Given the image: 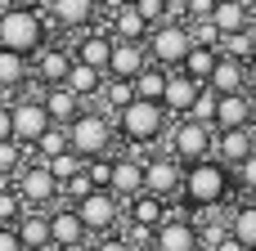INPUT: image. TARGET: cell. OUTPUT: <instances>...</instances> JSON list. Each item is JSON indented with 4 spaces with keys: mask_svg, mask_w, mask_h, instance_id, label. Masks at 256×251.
Segmentation results:
<instances>
[{
    "mask_svg": "<svg viewBox=\"0 0 256 251\" xmlns=\"http://www.w3.org/2000/svg\"><path fill=\"white\" fill-rule=\"evenodd\" d=\"M50 27L40 18V9H18V4H4L0 9V49H14V54H36L45 45Z\"/></svg>",
    "mask_w": 256,
    "mask_h": 251,
    "instance_id": "1",
    "label": "cell"
},
{
    "mask_svg": "<svg viewBox=\"0 0 256 251\" xmlns=\"http://www.w3.org/2000/svg\"><path fill=\"white\" fill-rule=\"evenodd\" d=\"M184 198L194 207H212V202H225L230 198V166L212 153L194 166H184Z\"/></svg>",
    "mask_w": 256,
    "mask_h": 251,
    "instance_id": "2",
    "label": "cell"
},
{
    "mask_svg": "<svg viewBox=\"0 0 256 251\" xmlns=\"http://www.w3.org/2000/svg\"><path fill=\"white\" fill-rule=\"evenodd\" d=\"M166 117H171V112H166L158 99H140V94H135L112 121H117V130H122L130 144H153V139H162V130H166Z\"/></svg>",
    "mask_w": 256,
    "mask_h": 251,
    "instance_id": "3",
    "label": "cell"
},
{
    "mask_svg": "<svg viewBox=\"0 0 256 251\" xmlns=\"http://www.w3.org/2000/svg\"><path fill=\"white\" fill-rule=\"evenodd\" d=\"M68 144H72V153L76 157H104L108 148H112V117L108 112H76L72 121H68Z\"/></svg>",
    "mask_w": 256,
    "mask_h": 251,
    "instance_id": "4",
    "label": "cell"
},
{
    "mask_svg": "<svg viewBox=\"0 0 256 251\" xmlns=\"http://www.w3.org/2000/svg\"><path fill=\"white\" fill-rule=\"evenodd\" d=\"M144 45H148V58H153V63L180 67L184 54L194 49V36H189V22H184V18H162L158 27H148Z\"/></svg>",
    "mask_w": 256,
    "mask_h": 251,
    "instance_id": "5",
    "label": "cell"
},
{
    "mask_svg": "<svg viewBox=\"0 0 256 251\" xmlns=\"http://www.w3.org/2000/svg\"><path fill=\"white\" fill-rule=\"evenodd\" d=\"M58 193H63V180L50 171V162L36 157V162L22 166V175H18V198H22L27 211H45V207H54Z\"/></svg>",
    "mask_w": 256,
    "mask_h": 251,
    "instance_id": "6",
    "label": "cell"
},
{
    "mask_svg": "<svg viewBox=\"0 0 256 251\" xmlns=\"http://www.w3.org/2000/svg\"><path fill=\"white\" fill-rule=\"evenodd\" d=\"M212 148H216V126H207V121H198V117H180L176 135H171V153H176L184 166H194V162L212 157Z\"/></svg>",
    "mask_w": 256,
    "mask_h": 251,
    "instance_id": "7",
    "label": "cell"
},
{
    "mask_svg": "<svg viewBox=\"0 0 256 251\" xmlns=\"http://www.w3.org/2000/svg\"><path fill=\"white\" fill-rule=\"evenodd\" d=\"M144 193H153V198H176V193H184V162L176 157V153H166V157H148L144 162Z\"/></svg>",
    "mask_w": 256,
    "mask_h": 251,
    "instance_id": "8",
    "label": "cell"
},
{
    "mask_svg": "<svg viewBox=\"0 0 256 251\" xmlns=\"http://www.w3.org/2000/svg\"><path fill=\"white\" fill-rule=\"evenodd\" d=\"M76 216H81L86 234H108V229H117V216H122L117 193H112V189H90L86 198H76Z\"/></svg>",
    "mask_w": 256,
    "mask_h": 251,
    "instance_id": "9",
    "label": "cell"
},
{
    "mask_svg": "<svg viewBox=\"0 0 256 251\" xmlns=\"http://www.w3.org/2000/svg\"><path fill=\"white\" fill-rule=\"evenodd\" d=\"M9 112H14V139L22 144V148H32L54 121H50V112H45V103H40V94H22L18 103H9Z\"/></svg>",
    "mask_w": 256,
    "mask_h": 251,
    "instance_id": "10",
    "label": "cell"
},
{
    "mask_svg": "<svg viewBox=\"0 0 256 251\" xmlns=\"http://www.w3.org/2000/svg\"><path fill=\"white\" fill-rule=\"evenodd\" d=\"M68 72H72V49H58V45L45 40V45L32 54V81H36V85H63Z\"/></svg>",
    "mask_w": 256,
    "mask_h": 251,
    "instance_id": "11",
    "label": "cell"
},
{
    "mask_svg": "<svg viewBox=\"0 0 256 251\" xmlns=\"http://www.w3.org/2000/svg\"><path fill=\"white\" fill-rule=\"evenodd\" d=\"M198 225L184 220V216H166L158 229H153V251H198Z\"/></svg>",
    "mask_w": 256,
    "mask_h": 251,
    "instance_id": "12",
    "label": "cell"
},
{
    "mask_svg": "<svg viewBox=\"0 0 256 251\" xmlns=\"http://www.w3.org/2000/svg\"><path fill=\"white\" fill-rule=\"evenodd\" d=\"M252 112H256V99L248 90H238V94H220L216 99V130H248L252 126Z\"/></svg>",
    "mask_w": 256,
    "mask_h": 251,
    "instance_id": "13",
    "label": "cell"
},
{
    "mask_svg": "<svg viewBox=\"0 0 256 251\" xmlns=\"http://www.w3.org/2000/svg\"><path fill=\"white\" fill-rule=\"evenodd\" d=\"M198 90H202V81H194L184 67H171V76H166V94H162V108H166L171 117H189Z\"/></svg>",
    "mask_w": 256,
    "mask_h": 251,
    "instance_id": "14",
    "label": "cell"
},
{
    "mask_svg": "<svg viewBox=\"0 0 256 251\" xmlns=\"http://www.w3.org/2000/svg\"><path fill=\"white\" fill-rule=\"evenodd\" d=\"M144 63H148V45H144V40H117V36H112L108 76H126V81H135Z\"/></svg>",
    "mask_w": 256,
    "mask_h": 251,
    "instance_id": "15",
    "label": "cell"
},
{
    "mask_svg": "<svg viewBox=\"0 0 256 251\" xmlns=\"http://www.w3.org/2000/svg\"><path fill=\"white\" fill-rule=\"evenodd\" d=\"M45 9H50V18H54L58 27L86 31V27L94 22V13H99V0H50Z\"/></svg>",
    "mask_w": 256,
    "mask_h": 251,
    "instance_id": "16",
    "label": "cell"
},
{
    "mask_svg": "<svg viewBox=\"0 0 256 251\" xmlns=\"http://www.w3.org/2000/svg\"><path fill=\"white\" fill-rule=\"evenodd\" d=\"M212 153L234 171V166H243L256 153V135L252 130H216V148H212Z\"/></svg>",
    "mask_w": 256,
    "mask_h": 251,
    "instance_id": "17",
    "label": "cell"
},
{
    "mask_svg": "<svg viewBox=\"0 0 256 251\" xmlns=\"http://www.w3.org/2000/svg\"><path fill=\"white\" fill-rule=\"evenodd\" d=\"M40 103H45V112H50V121H54V126H68V121L81 112V103H86V99H81L72 85H45Z\"/></svg>",
    "mask_w": 256,
    "mask_h": 251,
    "instance_id": "18",
    "label": "cell"
},
{
    "mask_svg": "<svg viewBox=\"0 0 256 251\" xmlns=\"http://www.w3.org/2000/svg\"><path fill=\"white\" fill-rule=\"evenodd\" d=\"M207 85H212L216 94H238V90H248V63L220 54V58H216V72L207 76Z\"/></svg>",
    "mask_w": 256,
    "mask_h": 251,
    "instance_id": "19",
    "label": "cell"
},
{
    "mask_svg": "<svg viewBox=\"0 0 256 251\" xmlns=\"http://www.w3.org/2000/svg\"><path fill=\"white\" fill-rule=\"evenodd\" d=\"M117 198H140L144 193V162L140 157H112V184Z\"/></svg>",
    "mask_w": 256,
    "mask_h": 251,
    "instance_id": "20",
    "label": "cell"
},
{
    "mask_svg": "<svg viewBox=\"0 0 256 251\" xmlns=\"http://www.w3.org/2000/svg\"><path fill=\"white\" fill-rule=\"evenodd\" d=\"M27 81H32V58L14 54V49H0V90H4V99L27 90Z\"/></svg>",
    "mask_w": 256,
    "mask_h": 251,
    "instance_id": "21",
    "label": "cell"
},
{
    "mask_svg": "<svg viewBox=\"0 0 256 251\" xmlns=\"http://www.w3.org/2000/svg\"><path fill=\"white\" fill-rule=\"evenodd\" d=\"M72 58H81V63H90V67L108 72V58H112V31H90V27H86V36L76 40Z\"/></svg>",
    "mask_w": 256,
    "mask_h": 251,
    "instance_id": "22",
    "label": "cell"
},
{
    "mask_svg": "<svg viewBox=\"0 0 256 251\" xmlns=\"http://www.w3.org/2000/svg\"><path fill=\"white\" fill-rule=\"evenodd\" d=\"M81 238H86V225H81L76 207L50 211V243H58V247H81Z\"/></svg>",
    "mask_w": 256,
    "mask_h": 251,
    "instance_id": "23",
    "label": "cell"
},
{
    "mask_svg": "<svg viewBox=\"0 0 256 251\" xmlns=\"http://www.w3.org/2000/svg\"><path fill=\"white\" fill-rule=\"evenodd\" d=\"M108 31H112L117 40H144V36H148V22H144V13H140L135 4H122L117 13H108Z\"/></svg>",
    "mask_w": 256,
    "mask_h": 251,
    "instance_id": "24",
    "label": "cell"
},
{
    "mask_svg": "<svg viewBox=\"0 0 256 251\" xmlns=\"http://www.w3.org/2000/svg\"><path fill=\"white\" fill-rule=\"evenodd\" d=\"M212 22L220 27V36H230V31H243V27H252V4H248V0H216V13H212Z\"/></svg>",
    "mask_w": 256,
    "mask_h": 251,
    "instance_id": "25",
    "label": "cell"
},
{
    "mask_svg": "<svg viewBox=\"0 0 256 251\" xmlns=\"http://www.w3.org/2000/svg\"><path fill=\"white\" fill-rule=\"evenodd\" d=\"M14 229H18V238H22V247H27V251H45V247H50V216H40V211H22Z\"/></svg>",
    "mask_w": 256,
    "mask_h": 251,
    "instance_id": "26",
    "label": "cell"
},
{
    "mask_svg": "<svg viewBox=\"0 0 256 251\" xmlns=\"http://www.w3.org/2000/svg\"><path fill=\"white\" fill-rule=\"evenodd\" d=\"M104 81H108V72H99V67L81 63V58H72V72H68V81H63V85H72L81 99H99Z\"/></svg>",
    "mask_w": 256,
    "mask_h": 251,
    "instance_id": "27",
    "label": "cell"
},
{
    "mask_svg": "<svg viewBox=\"0 0 256 251\" xmlns=\"http://www.w3.org/2000/svg\"><path fill=\"white\" fill-rule=\"evenodd\" d=\"M166 76H171V67H162V63H144L140 67V76H135V94L140 99H158L162 103V94H166Z\"/></svg>",
    "mask_w": 256,
    "mask_h": 251,
    "instance_id": "28",
    "label": "cell"
},
{
    "mask_svg": "<svg viewBox=\"0 0 256 251\" xmlns=\"http://www.w3.org/2000/svg\"><path fill=\"white\" fill-rule=\"evenodd\" d=\"M130 99H135V81H126V76H108L104 90H99V108H104L108 117H117Z\"/></svg>",
    "mask_w": 256,
    "mask_h": 251,
    "instance_id": "29",
    "label": "cell"
},
{
    "mask_svg": "<svg viewBox=\"0 0 256 251\" xmlns=\"http://www.w3.org/2000/svg\"><path fill=\"white\" fill-rule=\"evenodd\" d=\"M216 58H220V49H212V45H194V49L184 54V63H180V67H184L194 81H202V85H207V76L216 72Z\"/></svg>",
    "mask_w": 256,
    "mask_h": 251,
    "instance_id": "30",
    "label": "cell"
},
{
    "mask_svg": "<svg viewBox=\"0 0 256 251\" xmlns=\"http://www.w3.org/2000/svg\"><path fill=\"white\" fill-rule=\"evenodd\" d=\"M130 220H140V225L158 229V225L166 220V202H162V198H153V193H140V198L130 202Z\"/></svg>",
    "mask_w": 256,
    "mask_h": 251,
    "instance_id": "31",
    "label": "cell"
},
{
    "mask_svg": "<svg viewBox=\"0 0 256 251\" xmlns=\"http://www.w3.org/2000/svg\"><path fill=\"white\" fill-rule=\"evenodd\" d=\"M230 234H234V238H238L248 251H256V202H248V207H238V211H234Z\"/></svg>",
    "mask_w": 256,
    "mask_h": 251,
    "instance_id": "32",
    "label": "cell"
},
{
    "mask_svg": "<svg viewBox=\"0 0 256 251\" xmlns=\"http://www.w3.org/2000/svg\"><path fill=\"white\" fill-rule=\"evenodd\" d=\"M220 54H230V58H252L256 54V31L252 27H243V31H230V36H220Z\"/></svg>",
    "mask_w": 256,
    "mask_h": 251,
    "instance_id": "33",
    "label": "cell"
},
{
    "mask_svg": "<svg viewBox=\"0 0 256 251\" xmlns=\"http://www.w3.org/2000/svg\"><path fill=\"white\" fill-rule=\"evenodd\" d=\"M63 148H72V144H68V126H50V130H45V135H40V139L32 144V153H36L40 162H50V157H58Z\"/></svg>",
    "mask_w": 256,
    "mask_h": 251,
    "instance_id": "34",
    "label": "cell"
},
{
    "mask_svg": "<svg viewBox=\"0 0 256 251\" xmlns=\"http://www.w3.org/2000/svg\"><path fill=\"white\" fill-rule=\"evenodd\" d=\"M50 171H54V175H58L63 184H68L72 175H81V171H86V157H76L72 148H63L58 157H50Z\"/></svg>",
    "mask_w": 256,
    "mask_h": 251,
    "instance_id": "35",
    "label": "cell"
},
{
    "mask_svg": "<svg viewBox=\"0 0 256 251\" xmlns=\"http://www.w3.org/2000/svg\"><path fill=\"white\" fill-rule=\"evenodd\" d=\"M216 99H220V94H216L212 85H202V90H198V99H194V108H189V117H198V121H207V126H212V121H216Z\"/></svg>",
    "mask_w": 256,
    "mask_h": 251,
    "instance_id": "36",
    "label": "cell"
},
{
    "mask_svg": "<svg viewBox=\"0 0 256 251\" xmlns=\"http://www.w3.org/2000/svg\"><path fill=\"white\" fill-rule=\"evenodd\" d=\"M86 175H90L94 189H108V184H112V157H108V153H104V157H90V162H86Z\"/></svg>",
    "mask_w": 256,
    "mask_h": 251,
    "instance_id": "37",
    "label": "cell"
},
{
    "mask_svg": "<svg viewBox=\"0 0 256 251\" xmlns=\"http://www.w3.org/2000/svg\"><path fill=\"white\" fill-rule=\"evenodd\" d=\"M22 171V144L18 139H0V175Z\"/></svg>",
    "mask_w": 256,
    "mask_h": 251,
    "instance_id": "38",
    "label": "cell"
},
{
    "mask_svg": "<svg viewBox=\"0 0 256 251\" xmlns=\"http://www.w3.org/2000/svg\"><path fill=\"white\" fill-rule=\"evenodd\" d=\"M189 36H194V45H212V49H220V27H216L212 18L189 22Z\"/></svg>",
    "mask_w": 256,
    "mask_h": 251,
    "instance_id": "39",
    "label": "cell"
},
{
    "mask_svg": "<svg viewBox=\"0 0 256 251\" xmlns=\"http://www.w3.org/2000/svg\"><path fill=\"white\" fill-rule=\"evenodd\" d=\"M130 4H135V9L144 13V22H148V27H158L162 18H171V9H166V0H130Z\"/></svg>",
    "mask_w": 256,
    "mask_h": 251,
    "instance_id": "40",
    "label": "cell"
},
{
    "mask_svg": "<svg viewBox=\"0 0 256 251\" xmlns=\"http://www.w3.org/2000/svg\"><path fill=\"white\" fill-rule=\"evenodd\" d=\"M22 211H27V207H22V198L0 189V225H18V216H22Z\"/></svg>",
    "mask_w": 256,
    "mask_h": 251,
    "instance_id": "41",
    "label": "cell"
},
{
    "mask_svg": "<svg viewBox=\"0 0 256 251\" xmlns=\"http://www.w3.org/2000/svg\"><path fill=\"white\" fill-rule=\"evenodd\" d=\"M126 243H130L135 251H140V247H153V229L140 225V220H130V225H126Z\"/></svg>",
    "mask_w": 256,
    "mask_h": 251,
    "instance_id": "42",
    "label": "cell"
},
{
    "mask_svg": "<svg viewBox=\"0 0 256 251\" xmlns=\"http://www.w3.org/2000/svg\"><path fill=\"white\" fill-rule=\"evenodd\" d=\"M212 13H216V0H189L184 22H202V18H212Z\"/></svg>",
    "mask_w": 256,
    "mask_h": 251,
    "instance_id": "43",
    "label": "cell"
},
{
    "mask_svg": "<svg viewBox=\"0 0 256 251\" xmlns=\"http://www.w3.org/2000/svg\"><path fill=\"white\" fill-rule=\"evenodd\" d=\"M234 175H238V184H243L248 193H256V153L243 162V166H234Z\"/></svg>",
    "mask_w": 256,
    "mask_h": 251,
    "instance_id": "44",
    "label": "cell"
},
{
    "mask_svg": "<svg viewBox=\"0 0 256 251\" xmlns=\"http://www.w3.org/2000/svg\"><path fill=\"white\" fill-rule=\"evenodd\" d=\"M0 251H27V247H22V238H18V229H14V225H0Z\"/></svg>",
    "mask_w": 256,
    "mask_h": 251,
    "instance_id": "45",
    "label": "cell"
},
{
    "mask_svg": "<svg viewBox=\"0 0 256 251\" xmlns=\"http://www.w3.org/2000/svg\"><path fill=\"white\" fill-rule=\"evenodd\" d=\"M207 251H248V247H243V243H238V238H234V234L225 229V234H220V238H216V243H212Z\"/></svg>",
    "mask_w": 256,
    "mask_h": 251,
    "instance_id": "46",
    "label": "cell"
},
{
    "mask_svg": "<svg viewBox=\"0 0 256 251\" xmlns=\"http://www.w3.org/2000/svg\"><path fill=\"white\" fill-rule=\"evenodd\" d=\"M0 139H14V112H9V103H0Z\"/></svg>",
    "mask_w": 256,
    "mask_h": 251,
    "instance_id": "47",
    "label": "cell"
},
{
    "mask_svg": "<svg viewBox=\"0 0 256 251\" xmlns=\"http://www.w3.org/2000/svg\"><path fill=\"white\" fill-rule=\"evenodd\" d=\"M94 251H135V247H130L126 238H99V247H94Z\"/></svg>",
    "mask_w": 256,
    "mask_h": 251,
    "instance_id": "48",
    "label": "cell"
},
{
    "mask_svg": "<svg viewBox=\"0 0 256 251\" xmlns=\"http://www.w3.org/2000/svg\"><path fill=\"white\" fill-rule=\"evenodd\" d=\"M166 9H171V18H184V9H189V0H166Z\"/></svg>",
    "mask_w": 256,
    "mask_h": 251,
    "instance_id": "49",
    "label": "cell"
},
{
    "mask_svg": "<svg viewBox=\"0 0 256 251\" xmlns=\"http://www.w3.org/2000/svg\"><path fill=\"white\" fill-rule=\"evenodd\" d=\"M9 4H18V9H45L50 0H9Z\"/></svg>",
    "mask_w": 256,
    "mask_h": 251,
    "instance_id": "50",
    "label": "cell"
},
{
    "mask_svg": "<svg viewBox=\"0 0 256 251\" xmlns=\"http://www.w3.org/2000/svg\"><path fill=\"white\" fill-rule=\"evenodd\" d=\"M248 90H256V54L248 58Z\"/></svg>",
    "mask_w": 256,
    "mask_h": 251,
    "instance_id": "51",
    "label": "cell"
},
{
    "mask_svg": "<svg viewBox=\"0 0 256 251\" xmlns=\"http://www.w3.org/2000/svg\"><path fill=\"white\" fill-rule=\"evenodd\" d=\"M99 4H104L108 13H117V9H122V4H130V0H99Z\"/></svg>",
    "mask_w": 256,
    "mask_h": 251,
    "instance_id": "52",
    "label": "cell"
},
{
    "mask_svg": "<svg viewBox=\"0 0 256 251\" xmlns=\"http://www.w3.org/2000/svg\"><path fill=\"white\" fill-rule=\"evenodd\" d=\"M45 251H81V247H58V243H50Z\"/></svg>",
    "mask_w": 256,
    "mask_h": 251,
    "instance_id": "53",
    "label": "cell"
},
{
    "mask_svg": "<svg viewBox=\"0 0 256 251\" xmlns=\"http://www.w3.org/2000/svg\"><path fill=\"white\" fill-rule=\"evenodd\" d=\"M248 130H252V135H256V112H252V126H248Z\"/></svg>",
    "mask_w": 256,
    "mask_h": 251,
    "instance_id": "54",
    "label": "cell"
},
{
    "mask_svg": "<svg viewBox=\"0 0 256 251\" xmlns=\"http://www.w3.org/2000/svg\"><path fill=\"white\" fill-rule=\"evenodd\" d=\"M252 31H256V9H252Z\"/></svg>",
    "mask_w": 256,
    "mask_h": 251,
    "instance_id": "55",
    "label": "cell"
},
{
    "mask_svg": "<svg viewBox=\"0 0 256 251\" xmlns=\"http://www.w3.org/2000/svg\"><path fill=\"white\" fill-rule=\"evenodd\" d=\"M0 103H9V99H4V90H0Z\"/></svg>",
    "mask_w": 256,
    "mask_h": 251,
    "instance_id": "56",
    "label": "cell"
}]
</instances>
